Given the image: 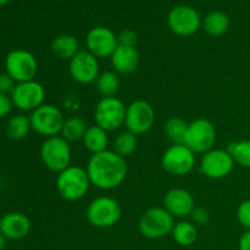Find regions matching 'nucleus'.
Segmentation results:
<instances>
[{
  "label": "nucleus",
  "instance_id": "obj_1",
  "mask_svg": "<svg viewBox=\"0 0 250 250\" xmlns=\"http://www.w3.org/2000/svg\"><path fill=\"white\" fill-rule=\"evenodd\" d=\"M85 170L92 186L102 190H111L126 180L128 166L126 159L107 149L102 153L93 154Z\"/></svg>",
  "mask_w": 250,
  "mask_h": 250
},
{
  "label": "nucleus",
  "instance_id": "obj_2",
  "mask_svg": "<svg viewBox=\"0 0 250 250\" xmlns=\"http://www.w3.org/2000/svg\"><path fill=\"white\" fill-rule=\"evenodd\" d=\"M90 186L92 183L87 170L81 166H68L66 170L58 173L56 177V190L67 202H77L84 198Z\"/></svg>",
  "mask_w": 250,
  "mask_h": 250
},
{
  "label": "nucleus",
  "instance_id": "obj_3",
  "mask_svg": "<svg viewBox=\"0 0 250 250\" xmlns=\"http://www.w3.org/2000/svg\"><path fill=\"white\" fill-rule=\"evenodd\" d=\"M41 159L48 170L60 173L71 166L72 150L70 143L61 136L46 138L41 146Z\"/></svg>",
  "mask_w": 250,
  "mask_h": 250
},
{
  "label": "nucleus",
  "instance_id": "obj_4",
  "mask_svg": "<svg viewBox=\"0 0 250 250\" xmlns=\"http://www.w3.org/2000/svg\"><path fill=\"white\" fill-rule=\"evenodd\" d=\"M175 217L165 208H150L143 212L138 222L139 232L148 239H159L168 236L175 226Z\"/></svg>",
  "mask_w": 250,
  "mask_h": 250
},
{
  "label": "nucleus",
  "instance_id": "obj_5",
  "mask_svg": "<svg viewBox=\"0 0 250 250\" xmlns=\"http://www.w3.org/2000/svg\"><path fill=\"white\" fill-rule=\"evenodd\" d=\"M122 216V208L111 197H98L93 199L85 210V217L97 229H109L115 226Z\"/></svg>",
  "mask_w": 250,
  "mask_h": 250
},
{
  "label": "nucleus",
  "instance_id": "obj_6",
  "mask_svg": "<svg viewBox=\"0 0 250 250\" xmlns=\"http://www.w3.org/2000/svg\"><path fill=\"white\" fill-rule=\"evenodd\" d=\"M28 117L32 129L45 138L59 136L66 120L61 110L53 104H43Z\"/></svg>",
  "mask_w": 250,
  "mask_h": 250
},
{
  "label": "nucleus",
  "instance_id": "obj_7",
  "mask_svg": "<svg viewBox=\"0 0 250 250\" xmlns=\"http://www.w3.org/2000/svg\"><path fill=\"white\" fill-rule=\"evenodd\" d=\"M127 106L117 97L102 98L94 109L95 125L112 132L125 126Z\"/></svg>",
  "mask_w": 250,
  "mask_h": 250
},
{
  "label": "nucleus",
  "instance_id": "obj_8",
  "mask_svg": "<svg viewBox=\"0 0 250 250\" xmlns=\"http://www.w3.org/2000/svg\"><path fill=\"white\" fill-rule=\"evenodd\" d=\"M5 72L9 73L16 83L34 80L38 72V61L36 56L24 49L9 51L4 61Z\"/></svg>",
  "mask_w": 250,
  "mask_h": 250
},
{
  "label": "nucleus",
  "instance_id": "obj_9",
  "mask_svg": "<svg viewBox=\"0 0 250 250\" xmlns=\"http://www.w3.org/2000/svg\"><path fill=\"white\" fill-rule=\"evenodd\" d=\"M216 143V128L207 119H197L188 125L185 146L194 154H205L214 149Z\"/></svg>",
  "mask_w": 250,
  "mask_h": 250
},
{
  "label": "nucleus",
  "instance_id": "obj_10",
  "mask_svg": "<svg viewBox=\"0 0 250 250\" xmlns=\"http://www.w3.org/2000/svg\"><path fill=\"white\" fill-rule=\"evenodd\" d=\"M154 124H155V110L150 103L138 99L132 102L127 106L126 119H125V126L127 131L139 136L150 131Z\"/></svg>",
  "mask_w": 250,
  "mask_h": 250
},
{
  "label": "nucleus",
  "instance_id": "obj_11",
  "mask_svg": "<svg viewBox=\"0 0 250 250\" xmlns=\"http://www.w3.org/2000/svg\"><path fill=\"white\" fill-rule=\"evenodd\" d=\"M195 154L185 144H173L161 156V166L172 176H185L194 168Z\"/></svg>",
  "mask_w": 250,
  "mask_h": 250
},
{
  "label": "nucleus",
  "instance_id": "obj_12",
  "mask_svg": "<svg viewBox=\"0 0 250 250\" xmlns=\"http://www.w3.org/2000/svg\"><path fill=\"white\" fill-rule=\"evenodd\" d=\"M10 97L15 107L21 111L32 112L44 104L45 89L38 81H26L17 83Z\"/></svg>",
  "mask_w": 250,
  "mask_h": 250
},
{
  "label": "nucleus",
  "instance_id": "obj_13",
  "mask_svg": "<svg viewBox=\"0 0 250 250\" xmlns=\"http://www.w3.org/2000/svg\"><path fill=\"white\" fill-rule=\"evenodd\" d=\"M68 72L75 82L80 84H92L100 75L99 61L87 49L80 50L68 61Z\"/></svg>",
  "mask_w": 250,
  "mask_h": 250
},
{
  "label": "nucleus",
  "instance_id": "obj_14",
  "mask_svg": "<svg viewBox=\"0 0 250 250\" xmlns=\"http://www.w3.org/2000/svg\"><path fill=\"white\" fill-rule=\"evenodd\" d=\"M234 164L236 163L229 150L214 148L203 154L199 167L205 177L211 180H221L227 177L233 171Z\"/></svg>",
  "mask_w": 250,
  "mask_h": 250
},
{
  "label": "nucleus",
  "instance_id": "obj_15",
  "mask_svg": "<svg viewBox=\"0 0 250 250\" xmlns=\"http://www.w3.org/2000/svg\"><path fill=\"white\" fill-rule=\"evenodd\" d=\"M167 24L180 37H190L202 27V17L195 9L186 5L176 6L168 12Z\"/></svg>",
  "mask_w": 250,
  "mask_h": 250
},
{
  "label": "nucleus",
  "instance_id": "obj_16",
  "mask_svg": "<svg viewBox=\"0 0 250 250\" xmlns=\"http://www.w3.org/2000/svg\"><path fill=\"white\" fill-rule=\"evenodd\" d=\"M85 46L90 54L97 59L111 58L119 46L117 36L110 28L98 26L90 29L85 37Z\"/></svg>",
  "mask_w": 250,
  "mask_h": 250
},
{
  "label": "nucleus",
  "instance_id": "obj_17",
  "mask_svg": "<svg viewBox=\"0 0 250 250\" xmlns=\"http://www.w3.org/2000/svg\"><path fill=\"white\" fill-rule=\"evenodd\" d=\"M164 208L173 217H188L195 208L194 197L187 189L172 188L164 197Z\"/></svg>",
  "mask_w": 250,
  "mask_h": 250
},
{
  "label": "nucleus",
  "instance_id": "obj_18",
  "mask_svg": "<svg viewBox=\"0 0 250 250\" xmlns=\"http://www.w3.org/2000/svg\"><path fill=\"white\" fill-rule=\"evenodd\" d=\"M31 231V220L22 212H7L0 219V233L6 239L17 241Z\"/></svg>",
  "mask_w": 250,
  "mask_h": 250
},
{
  "label": "nucleus",
  "instance_id": "obj_19",
  "mask_svg": "<svg viewBox=\"0 0 250 250\" xmlns=\"http://www.w3.org/2000/svg\"><path fill=\"white\" fill-rule=\"evenodd\" d=\"M112 70L117 75L134 72L139 65V53L136 46L119 45L110 58Z\"/></svg>",
  "mask_w": 250,
  "mask_h": 250
},
{
  "label": "nucleus",
  "instance_id": "obj_20",
  "mask_svg": "<svg viewBox=\"0 0 250 250\" xmlns=\"http://www.w3.org/2000/svg\"><path fill=\"white\" fill-rule=\"evenodd\" d=\"M50 49L54 56L60 60L68 61L81 50L78 39L71 34H60V36L55 37L51 42Z\"/></svg>",
  "mask_w": 250,
  "mask_h": 250
},
{
  "label": "nucleus",
  "instance_id": "obj_21",
  "mask_svg": "<svg viewBox=\"0 0 250 250\" xmlns=\"http://www.w3.org/2000/svg\"><path fill=\"white\" fill-rule=\"evenodd\" d=\"M107 133L109 132L105 131L98 125L89 126L82 139L84 148L89 153H92V155L107 150V144H109V134Z\"/></svg>",
  "mask_w": 250,
  "mask_h": 250
},
{
  "label": "nucleus",
  "instance_id": "obj_22",
  "mask_svg": "<svg viewBox=\"0 0 250 250\" xmlns=\"http://www.w3.org/2000/svg\"><path fill=\"white\" fill-rule=\"evenodd\" d=\"M202 27L209 36H224L229 28V19L225 12L211 11L202 21Z\"/></svg>",
  "mask_w": 250,
  "mask_h": 250
},
{
  "label": "nucleus",
  "instance_id": "obj_23",
  "mask_svg": "<svg viewBox=\"0 0 250 250\" xmlns=\"http://www.w3.org/2000/svg\"><path fill=\"white\" fill-rule=\"evenodd\" d=\"M171 234L176 243L182 247L192 246L198 239L197 226L192 221L176 222Z\"/></svg>",
  "mask_w": 250,
  "mask_h": 250
},
{
  "label": "nucleus",
  "instance_id": "obj_24",
  "mask_svg": "<svg viewBox=\"0 0 250 250\" xmlns=\"http://www.w3.org/2000/svg\"><path fill=\"white\" fill-rule=\"evenodd\" d=\"M32 129L29 117L26 115H15L10 117L6 124V136L12 141H22L28 136L29 131Z\"/></svg>",
  "mask_w": 250,
  "mask_h": 250
},
{
  "label": "nucleus",
  "instance_id": "obj_25",
  "mask_svg": "<svg viewBox=\"0 0 250 250\" xmlns=\"http://www.w3.org/2000/svg\"><path fill=\"white\" fill-rule=\"evenodd\" d=\"M188 122L182 117L173 116L166 120L164 124V132L165 136L172 142L173 144H185L186 136L188 131Z\"/></svg>",
  "mask_w": 250,
  "mask_h": 250
},
{
  "label": "nucleus",
  "instance_id": "obj_26",
  "mask_svg": "<svg viewBox=\"0 0 250 250\" xmlns=\"http://www.w3.org/2000/svg\"><path fill=\"white\" fill-rule=\"evenodd\" d=\"M87 124H85L83 119H81L78 116L68 117L63 122L60 136L63 139H66L68 143L82 141L85 132H87Z\"/></svg>",
  "mask_w": 250,
  "mask_h": 250
},
{
  "label": "nucleus",
  "instance_id": "obj_27",
  "mask_svg": "<svg viewBox=\"0 0 250 250\" xmlns=\"http://www.w3.org/2000/svg\"><path fill=\"white\" fill-rule=\"evenodd\" d=\"M95 85L103 98L115 97L120 90L121 82H120L119 75L115 71H104V72H100L99 77L95 81Z\"/></svg>",
  "mask_w": 250,
  "mask_h": 250
},
{
  "label": "nucleus",
  "instance_id": "obj_28",
  "mask_svg": "<svg viewBox=\"0 0 250 250\" xmlns=\"http://www.w3.org/2000/svg\"><path fill=\"white\" fill-rule=\"evenodd\" d=\"M137 146H138L137 136L126 129L124 132H120L115 137L114 143H112V150L116 154H119L120 156L126 159L137 150Z\"/></svg>",
  "mask_w": 250,
  "mask_h": 250
},
{
  "label": "nucleus",
  "instance_id": "obj_29",
  "mask_svg": "<svg viewBox=\"0 0 250 250\" xmlns=\"http://www.w3.org/2000/svg\"><path fill=\"white\" fill-rule=\"evenodd\" d=\"M229 153L233 158L234 163L238 164L239 166L246 168H250V141L244 139V141H237L229 144Z\"/></svg>",
  "mask_w": 250,
  "mask_h": 250
},
{
  "label": "nucleus",
  "instance_id": "obj_30",
  "mask_svg": "<svg viewBox=\"0 0 250 250\" xmlns=\"http://www.w3.org/2000/svg\"><path fill=\"white\" fill-rule=\"evenodd\" d=\"M190 219L195 226H207L211 221V215H210L209 210L204 209V208L195 207L194 210L190 214Z\"/></svg>",
  "mask_w": 250,
  "mask_h": 250
},
{
  "label": "nucleus",
  "instance_id": "obj_31",
  "mask_svg": "<svg viewBox=\"0 0 250 250\" xmlns=\"http://www.w3.org/2000/svg\"><path fill=\"white\" fill-rule=\"evenodd\" d=\"M237 220L248 231L250 229V199L244 200L237 209Z\"/></svg>",
  "mask_w": 250,
  "mask_h": 250
},
{
  "label": "nucleus",
  "instance_id": "obj_32",
  "mask_svg": "<svg viewBox=\"0 0 250 250\" xmlns=\"http://www.w3.org/2000/svg\"><path fill=\"white\" fill-rule=\"evenodd\" d=\"M137 41H138V36L132 29H124L117 34V42L119 45L125 46H136Z\"/></svg>",
  "mask_w": 250,
  "mask_h": 250
},
{
  "label": "nucleus",
  "instance_id": "obj_33",
  "mask_svg": "<svg viewBox=\"0 0 250 250\" xmlns=\"http://www.w3.org/2000/svg\"><path fill=\"white\" fill-rule=\"evenodd\" d=\"M16 81L9 73H0V93L10 95L12 93V90H14V88L16 87Z\"/></svg>",
  "mask_w": 250,
  "mask_h": 250
},
{
  "label": "nucleus",
  "instance_id": "obj_34",
  "mask_svg": "<svg viewBox=\"0 0 250 250\" xmlns=\"http://www.w3.org/2000/svg\"><path fill=\"white\" fill-rule=\"evenodd\" d=\"M12 107H14V103H12L11 97L0 93V120L5 119L11 112Z\"/></svg>",
  "mask_w": 250,
  "mask_h": 250
},
{
  "label": "nucleus",
  "instance_id": "obj_35",
  "mask_svg": "<svg viewBox=\"0 0 250 250\" xmlns=\"http://www.w3.org/2000/svg\"><path fill=\"white\" fill-rule=\"evenodd\" d=\"M238 250H250V229L244 232L239 238Z\"/></svg>",
  "mask_w": 250,
  "mask_h": 250
},
{
  "label": "nucleus",
  "instance_id": "obj_36",
  "mask_svg": "<svg viewBox=\"0 0 250 250\" xmlns=\"http://www.w3.org/2000/svg\"><path fill=\"white\" fill-rule=\"evenodd\" d=\"M5 244H6V238L0 233V250H2L5 248Z\"/></svg>",
  "mask_w": 250,
  "mask_h": 250
},
{
  "label": "nucleus",
  "instance_id": "obj_37",
  "mask_svg": "<svg viewBox=\"0 0 250 250\" xmlns=\"http://www.w3.org/2000/svg\"><path fill=\"white\" fill-rule=\"evenodd\" d=\"M9 1L10 0H0V6H4V5H6Z\"/></svg>",
  "mask_w": 250,
  "mask_h": 250
}]
</instances>
